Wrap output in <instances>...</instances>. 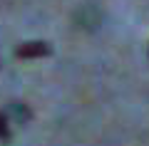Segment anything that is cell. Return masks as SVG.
I'll use <instances>...</instances> for the list:
<instances>
[{
    "label": "cell",
    "instance_id": "cell-1",
    "mask_svg": "<svg viewBox=\"0 0 149 146\" xmlns=\"http://www.w3.org/2000/svg\"><path fill=\"white\" fill-rule=\"evenodd\" d=\"M74 22L82 27V30H97L102 22V10L95 3H85L74 10Z\"/></svg>",
    "mask_w": 149,
    "mask_h": 146
},
{
    "label": "cell",
    "instance_id": "cell-2",
    "mask_svg": "<svg viewBox=\"0 0 149 146\" xmlns=\"http://www.w3.org/2000/svg\"><path fill=\"white\" fill-rule=\"evenodd\" d=\"M52 52V47L42 40H35V42H25V45L17 47V57L27 60V57H47Z\"/></svg>",
    "mask_w": 149,
    "mask_h": 146
},
{
    "label": "cell",
    "instance_id": "cell-3",
    "mask_svg": "<svg viewBox=\"0 0 149 146\" xmlns=\"http://www.w3.org/2000/svg\"><path fill=\"white\" fill-rule=\"evenodd\" d=\"M8 111H10V116H17L20 121H27V119H30V111H27L25 104H20V102H13V104L8 107Z\"/></svg>",
    "mask_w": 149,
    "mask_h": 146
},
{
    "label": "cell",
    "instance_id": "cell-4",
    "mask_svg": "<svg viewBox=\"0 0 149 146\" xmlns=\"http://www.w3.org/2000/svg\"><path fill=\"white\" fill-rule=\"evenodd\" d=\"M0 141L3 144L10 141V119H8L5 111H0Z\"/></svg>",
    "mask_w": 149,
    "mask_h": 146
}]
</instances>
